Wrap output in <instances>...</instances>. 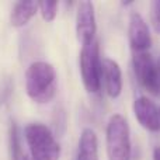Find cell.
I'll list each match as a JSON object with an SVG mask.
<instances>
[{
    "mask_svg": "<svg viewBox=\"0 0 160 160\" xmlns=\"http://www.w3.org/2000/svg\"><path fill=\"white\" fill-rule=\"evenodd\" d=\"M25 90L32 101L49 102L58 90L56 70L48 62H32L25 72Z\"/></svg>",
    "mask_w": 160,
    "mask_h": 160,
    "instance_id": "obj_1",
    "label": "cell"
},
{
    "mask_svg": "<svg viewBox=\"0 0 160 160\" xmlns=\"http://www.w3.org/2000/svg\"><path fill=\"white\" fill-rule=\"evenodd\" d=\"M108 160H131V132L128 121L121 114H114L105 131Z\"/></svg>",
    "mask_w": 160,
    "mask_h": 160,
    "instance_id": "obj_2",
    "label": "cell"
},
{
    "mask_svg": "<svg viewBox=\"0 0 160 160\" xmlns=\"http://www.w3.org/2000/svg\"><path fill=\"white\" fill-rule=\"evenodd\" d=\"M32 160H59L61 146L44 124H30L24 131Z\"/></svg>",
    "mask_w": 160,
    "mask_h": 160,
    "instance_id": "obj_3",
    "label": "cell"
},
{
    "mask_svg": "<svg viewBox=\"0 0 160 160\" xmlns=\"http://www.w3.org/2000/svg\"><path fill=\"white\" fill-rule=\"evenodd\" d=\"M79 63L80 75L86 90L93 94L98 93L101 88V58L97 39L82 47Z\"/></svg>",
    "mask_w": 160,
    "mask_h": 160,
    "instance_id": "obj_4",
    "label": "cell"
},
{
    "mask_svg": "<svg viewBox=\"0 0 160 160\" xmlns=\"http://www.w3.org/2000/svg\"><path fill=\"white\" fill-rule=\"evenodd\" d=\"M132 66L139 84L153 96H159V75L158 63L149 52H135L132 58Z\"/></svg>",
    "mask_w": 160,
    "mask_h": 160,
    "instance_id": "obj_5",
    "label": "cell"
},
{
    "mask_svg": "<svg viewBox=\"0 0 160 160\" xmlns=\"http://www.w3.org/2000/svg\"><path fill=\"white\" fill-rule=\"evenodd\" d=\"M97 31L94 4L91 2H80L76 11V37L82 45L94 41Z\"/></svg>",
    "mask_w": 160,
    "mask_h": 160,
    "instance_id": "obj_6",
    "label": "cell"
},
{
    "mask_svg": "<svg viewBox=\"0 0 160 160\" xmlns=\"http://www.w3.org/2000/svg\"><path fill=\"white\" fill-rule=\"evenodd\" d=\"M128 35H129L131 47L135 52H146L152 45L149 27L146 21L139 13L133 11L129 16V27H128Z\"/></svg>",
    "mask_w": 160,
    "mask_h": 160,
    "instance_id": "obj_7",
    "label": "cell"
},
{
    "mask_svg": "<svg viewBox=\"0 0 160 160\" xmlns=\"http://www.w3.org/2000/svg\"><path fill=\"white\" fill-rule=\"evenodd\" d=\"M133 112L138 122L150 132L160 131V111L156 104L148 97H138L133 101Z\"/></svg>",
    "mask_w": 160,
    "mask_h": 160,
    "instance_id": "obj_8",
    "label": "cell"
},
{
    "mask_svg": "<svg viewBox=\"0 0 160 160\" xmlns=\"http://www.w3.org/2000/svg\"><path fill=\"white\" fill-rule=\"evenodd\" d=\"M101 83L108 97L118 98L122 91V72L119 65L110 58L101 59Z\"/></svg>",
    "mask_w": 160,
    "mask_h": 160,
    "instance_id": "obj_9",
    "label": "cell"
},
{
    "mask_svg": "<svg viewBox=\"0 0 160 160\" xmlns=\"http://www.w3.org/2000/svg\"><path fill=\"white\" fill-rule=\"evenodd\" d=\"M76 160H98V139L91 128H84L80 133Z\"/></svg>",
    "mask_w": 160,
    "mask_h": 160,
    "instance_id": "obj_10",
    "label": "cell"
},
{
    "mask_svg": "<svg viewBox=\"0 0 160 160\" xmlns=\"http://www.w3.org/2000/svg\"><path fill=\"white\" fill-rule=\"evenodd\" d=\"M38 11V3L37 2H18L13 7L10 16V22L13 27H24L28 24L31 18Z\"/></svg>",
    "mask_w": 160,
    "mask_h": 160,
    "instance_id": "obj_11",
    "label": "cell"
},
{
    "mask_svg": "<svg viewBox=\"0 0 160 160\" xmlns=\"http://www.w3.org/2000/svg\"><path fill=\"white\" fill-rule=\"evenodd\" d=\"M8 153H10V160H24L25 158L22 155L20 131L16 122H11L10 131H8Z\"/></svg>",
    "mask_w": 160,
    "mask_h": 160,
    "instance_id": "obj_12",
    "label": "cell"
},
{
    "mask_svg": "<svg viewBox=\"0 0 160 160\" xmlns=\"http://www.w3.org/2000/svg\"><path fill=\"white\" fill-rule=\"evenodd\" d=\"M38 10L42 18L47 22H51L55 20L56 14H58V2H39Z\"/></svg>",
    "mask_w": 160,
    "mask_h": 160,
    "instance_id": "obj_13",
    "label": "cell"
},
{
    "mask_svg": "<svg viewBox=\"0 0 160 160\" xmlns=\"http://www.w3.org/2000/svg\"><path fill=\"white\" fill-rule=\"evenodd\" d=\"M150 20H152L153 28L158 34H160V3L159 0L150 3Z\"/></svg>",
    "mask_w": 160,
    "mask_h": 160,
    "instance_id": "obj_14",
    "label": "cell"
},
{
    "mask_svg": "<svg viewBox=\"0 0 160 160\" xmlns=\"http://www.w3.org/2000/svg\"><path fill=\"white\" fill-rule=\"evenodd\" d=\"M153 160H160V148H156L153 150Z\"/></svg>",
    "mask_w": 160,
    "mask_h": 160,
    "instance_id": "obj_15",
    "label": "cell"
},
{
    "mask_svg": "<svg viewBox=\"0 0 160 160\" xmlns=\"http://www.w3.org/2000/svg\"><path fill=\"white\" fill-rule=\"evenodd\" d=\"M158 75H159V87H160V59L158 62Z\"/></svg>",
    "mask_w": 160,
    "mask_h": 160,
    "instance_id": "obj_16",
    "label": "cell"
},
{
    "mask_svg": "<svg viewBox=\"0 0 160 160\" xmlns=\"http://www.w3.org/2000/svg\"><path fill=\"white\" fill-rule=\"evenodd\" d=\"M24 160H32V159H31V158H28V156H25Z\"/></svg>",
    "mask_w": 160,
    "mask_h": 160,
    "instance_id": "obj_17",
    "label": "cell"
},
{
    "mask_svg": "<svg viewBox=\"0 0 160 160\" xmlns=\"http://www.w3.org/2000/svg\"><path fill=\"white\" fill-rule=\"evenodd\" d=\"M159 3H160V2H159Z\"/></svg>",
    "mask_w": 160,
    "mask_h": 160,
    "instance_id": "obj_18",
    "label": "cell"
},
{
    "mask_svg": "<svg viewBox=\"0 0 160 160\" xmlns=\"http://www.w3.org/2000/svg\"><path fill=\"white\" fill-rule=\"evenodd\" d=\"M159 111H160V110H159Z\"/></svg>",
    "mask_w": 160,
    "mask_h": 160,
    "instance_id": "obj_19",
    "label": "cell"
}]
</instances>
